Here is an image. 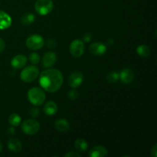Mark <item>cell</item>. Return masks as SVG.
<instances>
[{"label":"cell","instance_id":"6da1fadb","mask_svg":"<svg viewBox=\"0 0 157 157\" xmlns=\"http://www.w3.org/2000/svg\"><path fill=\"white\" fill-rule=\"evenodd\" d=\"M64 78L62 73L56 68H49L41 72L39 83L44 90L51 93L57 92L62 86Z\"/></svg>","mask_w":157,"mask_h":157},{"label":"cell","instance_id":"7a4b0ae2","mask_svg":"<svg viewBox=\"0 0 157 157\" xmlns=\"http://www.w3.org/2000/svg\"><path fill=\"white\" fill-rule=\"evenodd\" d=\"M45 93L41 87H32L28 92V99L31 104L35 106L41 105L45 101Z\"/></svg>","mask_w":157,"mask_h":157},{"label":"cell","instance_id":"3957f363","mask_svg":"<svg viewBox=\"0 0 157 157\" xmlns=\"http://www.w3.org/2000/svg\"><path fill=\"white\" fill-rule=\"evenodd\" d=\"M39 75V69L35 65H30L25 67L20 74V78L22 81L30 83L35 81Z\"/></svg>","mask_w":157,"mask_h":157},{"label":"cell","instance_id":"277c9868","mask_svg":"<svg viewBox=\"0 0 157 157\" xmlns=\"http://www.w3.org/2000/svg\"><path fill=\"white\" fill-rule=\"evenodd\" d=\"M54 8L52 0H37L35 4V11L38 15H46L52 12Z\"/></svg>","mask_w":157,"mask_h":157},{"label":"cell","instance_id":"5b68a950","mask_svg":"<svg viewBox=\"0 0 157 157\" xmlns=\"http://www.w3.org/2000/svg\"><path fill=\"white\" fill-rule=\"evenodd\" d=\"M21 130L26 135L36 134L40 130V124L34 119H27L22 122Z\"/></svg>","mask_w":157,"mask_h":157},{"label":"cell","instance_id":"8992f818","mask_svg":"<svg viewBox=\"0 0 157 157\" xmlns=\"http://www.w3.org/2000/svg\"><path fill=\"white\" fill-rule=\"evenodd\" d=\"M26 46L32 50H39L44 46V38L39 35H32L26 40Z\"/></svg>","mask_w":157,"mask_h":157},{"label":"cell","instance_id":"52a82bcc","mask_svg":"<svg viewBox=\"0 0 157 157\" xmlns=\"http://www.w3.org/2000/svg\"><path fill=\"white\" fill-rule=\"evenodd\" d=\"M84 44L82 40L75 39L71 43L69 51L74 58H80L84 52Z\"/></svg>","mask_w":157,"mask_h":157},{"label":"cell","instance_id":"ba28073f","mask_svg":"<svg viewBox=\"0 0 157 157\" xmlns=\"http://www.w3.org/2000/svg\"><path fill=\"white\" fill-rule=\"evenodd\" d=\"M84 81V75L81 71H75L70 75L68 78V84L72 88L80 87Z\"/></svg>","mask_w":157,"mask_h":157},{"label":"cell","instance_id":"9c48e42d","mask_svg":"<svg viewBox=\"0 0 157 157\" xmlns=\"http://www.w3.org/2000/svg\"><path fill=\"white\" fill-rule=\"evenodd\" d=\"M107 48L104 44L101 42H94L90 44L89 47V51L90 53L98 56L104 55L107 52Z\"/></svg>","mask_w":157,"mask_h":157},{"label":"cell","instance_id":"30bf717a","mask_svg":"<svg viewBox=\"0 0 157 157\" xmlns=\"http://www.w3.org/2000/svg\"><path fill=\"white\" fill-rule=\"evenodd\" d=\"M120 74V79L124 84H129L134 79V73L130 68L123 69Z\"/></svg>","mask_w":157,"mask_h":157},{"label":"cell","instance_id":"8fae6325","mask_svg":"<svg viewBox=\"0 0 157 157\" xmlns=\"http://www.w3.org/2000/svg\"><path fill=\"white\" fill-rule=\"evenodd\" d=\"M27 61V57L23 55H18L12 58L11 61V65L15 69H21L26 65Z\"/></svg>","mask_w":157,"mask_h":157},{"label":"cell","instance_id":"7c38bea8","mask_svg":"<svg viewBox=\"0 0 157 157\" xmlns=\"http://www.w3.org/2000/svg\"><path fill=\"white\" fill-rule=\"evenodd\" d=\"M57 61V55L55 52H49L44 54L42 58V64L44 67H52Z\"/></svg>","mask_w":157,"mask_h":157},{"label":"cell","instance_id":"4fadbf2b","mask_svg":"<svg viewBox=\"0 0 157 157\" xmlns=\"http://www.w3.org/2000/svg\"><path fill=\"white\" fill-rule=\"evenodd\" d=\"M12 20L10 15L6 12L0 10V30L7 29L12 25Z\"/></svg>","mask_w":157,"mask_h":157},{"label":"cell","instance_id":"5bb4252c","mask_svg":"<svg viewBox=\"0 0 157 157\" xmlns=\"http://www.w3.org/2000/svg\"><path fill=\"white\" fill-rule=\"evenodd\" d=\"M108 155L107 148L104 146H96L93 147L89 152V156L90 157H105Z\"/></svg>","mask_w":157,"mask_h":157},{"label":"cell","instance_id":"9a60e30c","mask_svg":"<svg viewBox=\"0 0 157 157\" xmlns=\"http://www.w3.org/2000/svg\"><path fill=\"white\" fill-rule=\"evenodd\" d=\"M55 127L58 131L64 133V132H67L69 130V129H70V124H69V122L66 119L61 118V119H58L55 121Z\"/></svg>","mask_w":157,"mask_h":157},{"label":"cell","instance_id":"2e32d148","mask_svg":"<svg viewBox=\"0 0 157 157\" xmlns=\"http://www.w3.org/2000/svg\"><path fill=\"white\" fill-rule=\"evenodd\" d=\"M8 148L13 153H19L22 149V144L16 138H11L8 141Z\"/></svg>","mask_w":157,"mask_h":157},{"label":"cell","instance_id":"e0dca14e","mask_svg":"<svg viewBox=\"0 0 157 157\" xmlns=\"http://www.w3.org/2000/svg\"><path fill=\"white\" fill-rule=\"evenodd\" d=\"M58 110V105L55 101H48L44 107V112L48 116H53Z\"/></svg>","mask_w":157,"mask_h":157},{"label":"cell","instance_id":"ac0fdd59","mask_svg":"<svg viewBox=\"0 0 157 157\" xmlns=\"http://www.w3.org/2000/svg\"><path fill=\"white\" fill-rule=\"evenodd\" d=\"M136 52L140 56L143 58H147L150 55V48L147 44H140L136 48Z\"/></svg>","mask_w":157,"mask_h":157},{"label":"cell","instance_id":"d6986e66","mask_svg":"<svg viewBox=\"0 0 157 157\" xmlns=\"http://www.w3.org/2000/svg\"><path fill=\"white\" fill-rule=\"evenodd\" d=\"M75 149L79 152H85L87 151V148H88L87 143L82 138H79V139L75 140Z\"/></svg>","mask_w":157,"mask_h":157},{"label":"cell","instance_id":"ffe728a7","mask_svg":"<svg viewBox=\"0 0 157 157\" xmlns=\"http://www.w3.org/2000/svg\"><path fill=\"white\" fill-rule=\"evenodd\" d=\"M35 19V15L32 13H25L21 16V22L22 23L23 25H31Z\"/></svg>","mask_w":157,"mask_h":157},{"label":"cell","instance_id":"44dd1931","mask_svg":"<svg viewBox=\"0 0 157 157\" xmlns=\"http://www.w3.org/2000/svg\"><path fill=\"white\" fill-rule=\"evenodd\" d=\"M21 122V118L18 113H12L9 117V123L12 127H18Z\"/></svg>","mask_w":157,"mask_h":157},{"label":"cell","instance_id":"7402d4cb","mask_svg":"<svg viewBox=\"0 0 157 157\" xmlns=\"http://www.w3.org/2000/svg\"><path fill=\"white\" fill-rule=\"evenodd\" d=\"M119 79H120V74L117 71H110V73L107 75V80L108 81V82L111 83V84L117 82Z\"/></svg>","mask_w":157,"mask_h":157},{"label":"cell","instance_id":"603a6c76","mask_svg":"<svg viewBox=\"0 0 157 157\" xmlns=\"http://www.w3.org/2000/svg\"><path fill=\"white\" fill-rule=\"evenodd\" d=\"M29 60H30L31 63H32V64L35 65V64H38V63L40 62L41 58H40V56L38 54L32 53L30 55V57H29Z\"/></svg>","mask_w":157,"mask_h":157},{"label":"cell","instance_id":"cb8c5ba5","mask_svg":"<svg viewBox=\"0 0 157 157\" xmlns=\"http://www.w3.org/2000/svg\"><path fill=\"white\" fill-rule=\"evenodd\" d=\"M78 92L75 90V88H73L72 90H70L68 91V94H67V97L70 100H72V101H75L77 98H78Z\"/></svg>","mask_w":157,"mask_h":157},{"label":"cell","instance_id":"d4e9b609","mask_svg":"<svg viewBox=\"0 0 157 157\" xmlns=\"http://www.w3.org/2000/svg\"><path fill=\"white\" fill-rule=\"evenodd\" d=\"M30 114L32 117H37L39 115V109L38 107H32L30 110Z\"/></svg>","mask_w":157,"mask_h":157},{"label":"cell","instance_id":"484cf974","mask_svg":"<svg viewBox=\"0 0 157 157\" xmlns=\"http://www.w3.org/2000/svg\"><path fill=\"white\" fill-rule=\"evenodd\" d=\"M57 43L54 39H48L47 41V46L49 48H54L56 47Z\"/></svg>","mask_w":157,"mask_h":157},{"label":"cell","instance_id":"4316f807","mask_svg":"<svg viewBox=\"0 0 157 157\" xmlns=\"http://www.w3.org/2000/svg\"><path fill=\"white\" fill-rule=\"evenodd\" d=\"M64 156L66 157H81V156L79 153H76V152H69V153H66L64 155Z\"/></svg>","mask_w":157,"mask_h":157},{"label":"cell","instance_id":"83f0119b","mask_svg":"<svg viewBox=\"0 0 157 157\" xmlns=\"http://www.w3.org/2000/svg\"><path fill=\"white\" fill-rule=\"evenodd\" d=\"M6 49V42L2 38H0V53L3 52Z\"/></svg>","mask_w":157,"mask_h":157},{"label":"cell","instance_id":"f1b7e54d","mask_svg":"<svg viewBox=\"0 0 157 157\" xmlns=\"http://www.w3.org/2000/svg\"><path fill=\"white\" fill-rule=\"evenodd\" d=\"M151 156L153 157H156L157 156V145L154 144L153 147L151 149Z\"/></svg>","mask_w":157,"mask_h":157},{"label":"cell","instance_id":"f546056e","mask_svg":"<svg viewBox=\"0 0 157 157\" xmlns=\"http://www.w3.org/2000/svg\"><path fill=\"white\" fill-rule=\"evenodd\" d=\"M91 38L92 37L90 34H86L84 36V41H86V42H88V41H90L91 40Z\"/></svg>","mask_w":157,"mask_h":157},{"label":"cell","instance_id":"4dcf8cb0","mask_svg":"<svg viewBox=\"0 0 157 157\" xmlns=\"http://www.w3.org/2000/svg\"><path fill=\"white\" fill-rule=\"evenodd\" d=\"M8 133L11 135H13L15 133V129H14V127H10L9 129V130H8Z\"/></svg>","mask_w":157,"mask_h":157},{"label":"cell","instance_id":"1f68e13d","mask_svg":"<svg viewBox=\"0 0 157 157\" xmlns=\"http://www.w3.org/2000/svg\"><path fill=\"white\" fill-rule=\"evenodd\" d=\"M2 144L1 143V141H0V153L2 152Z\"/></svg>","mask_w":157,"mask_h":157},{"label":"cell","instance_id":"d6a6232c","mask_svg":"<svg viewBox=\"0 0 157 157\" xmlns=\"http://www.w3.org/2000/svg\"><path fill=\"white\" fill-rule=\"evenodd\" d=\"M113 41V40H112V39H110V40H109V41H108V43H109V44H113V41Z\"/></svg>","mask_w":157,"mask_h":157}]
</instances>
